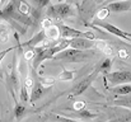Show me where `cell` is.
Returning <instances> with one entry per match:
<instances>
[{"mask_svg": "<svg viewBox=\"0 0 131 122\" xmlns=\"http://www.w3.org/2000/svg\"><path fill=\"white\" fill-rule=\"evenodd\" d=\"M22 0H10L6 5L3 6V9H0V19L9 22V23H22L24 26H32V19L29 15L23 14L19 10V5H20Z\"/></svg>", "mask_w": 131, "mask_h": 122, "instance_id": "obj_1", "label": "cell"}, {"mask_svg": "<svg viewBox=\"0 0 131 122\" xmlns=\"http://www.w3.org/2000/svg\"><path fill=\"white\" fill-rule=\"evenodd\" d=\"M48 18H55V19H65L69 17H73L75 14V9L73 8L71 4L69 3H57L48 5L47 12H46Z\"/></svg>", "mask_w": 131, "mask_h": 122, "instance_id": "obj_2", "label": "cell"}, {"mask_svg": "<svg viewBox=\"0 0 131 122\" xmlns=\"http://www.w3.org/2000/svg\"><path fill=\"white\" fill-rule=\"evenodd\" d=\"M90 56H92V53H87V52H83L80 50L68 47V48L60 51L59 53H56L52 57V60H64L68 62H82V61L89 59Z\"/></svg>", "mask_w": 131, "mask_h": 122, "instance_id": "obj_3", "label": "cell"}, {"mask_svg": "<svg viewBox=\"0 0 131 122\" xmlns=\"http://www.w3.org/2000/svg\"><path fill=\"white\" fill-rule=\"evenodd\" d=\"M89 27H93V28H102V29L107 31L108 33H111V35H113V36H117V37L127 41V42L131 41V35L129 32H125V31L120 29L118 27H116V26H113V24H111V23L103 22V20H101V19L94 20L92 24H89Z\"/></svg>", "mask_w": 131, "mask_h": 122, "instance_id": "obj_4", "label": "cell"}, {"mask_svg": "<svg viewBox=\"0 0 131 122\" xmlns=\"http://www.w3.org/2000/svg\"><path fill=\"white\" fill-rule=\"evenodd\" d=\"M57 28H59V32H60V37L62 38H68V40H71V38H78V37H82V38H88V40H95L94 35L92 32H82V31H77L69 26H65L62 23L57 24Z\"/></svg>", "mask_w": 131, "mask_h": 122, "instance_id": "obj_5", "label": "cell"}, {"mask_svg": "<svg viewBox=\"0 0 131 122\" xmlns=\"http://www.w3.org/2000/svg\"><path fill=\"white\" fill-rule=\"evenodd\" d=\"M98 74H99V73H98V70H95V71H93L90 75H88L87 78H84L83 80H80L79 83H77V85H74V86L71 88V90H70V95H71V97L82 95L88 88L92 85L93 80L98 76Z\"/></svg>", "mask_w": 131, "mask_h": 122, "instance_id": "obj_6", "label": "cell"}, {"mask_svg": "<svg viewBox=\"0 0 131 122\" xmlns=\"http://www.w3.org/2000/svg\"><path fill=\"white\" fill-rule=\"evenodd\" d=\"M104 79L110 81L111 85H121V84H126L131 81V73L129 70L126 71H113V73H108L104 75Z\"/></svg>", "mask_w": 131, "mask_h": 122, "instance_id": "obj_7", "label": "cell"}, {"mask_svg": "<svg viewBox=\"0 0 131 122\" xmlns=\"http://www.w3.org/2000/svg\"><path fill=\"white\" fill-rule=\"evenodd\" d=\"M101 9H106L107 12H112V13H125V12H129L131 9V3L130 0L115 1V3L101 5Z\"/></svg>", "mask_w": 131, "mask_h": 122, "instance_id": "obj_8", "label": "cell"}, {"mask_svg": "<svg viewBox=\"0 0 131 122\" xmlns=\"http://www.w3.org/2000/svg\"><path fill=\"white\" fill-rule=\"evenodd\" d=\"M95 45V41L94 40H88V38H82V37H78V38H71L70 40V48H75V50H89L92 48L93 46Z\"/></svg>", "mask_w": 131, "mask_h": 122, "instance_id": "obj_9", "label": "cell"}, {"mask_svg": "<svg viewBox=\"0 0 131 122\" xmlns=\"http://www.w3.org/2000/svg\"><path fill=\"white\" fill-rule=\"evenodd\" d=\"M46 90H47V88L43 86V85L40 83V80H37L35 83V85L32 86V92L29 93V101H28V102H29L31 104H35L40 98L43 97Z\"/></svg>", "mask_w": 131, "mask_h": 122, "instance_id": "obj_10", "label": "cell"}, {"mask_svg": "<svg viewBox=\"0 0 131 122\" xmlns=\"http://www.w3.org/2000/svg\"><path fill=\"white\" fill-rule=\"evenodd\" d=\"M45 35H46V40L47 41H57L60 37V32L57 28V24H52L48 28L45 29Z\"/></svg>", "mask_w": 131, "mask_h": 122, "instance_id": "obj_11", "label": "cell"}, {"mask_svg": "<svg viewBox=\"0 0 131 122\" xmlns=\"http://www.w3.org/2000/svg\"><path fill=\"white\" fill-rule=\"evenodd\" d=\"M111 92L115 93V94H117V95H126V94H130L131 85H130V83L121 84V85H116L115 88L111 89Z\"/></svg>", "mask_w": 131, "mask_h": 122, "instance_id": "obj_12", "label": "cell"}, {"mask_svg": "<svg viewBox=\"0 0 131 122\" xmlns=\"http://www.w3.org/2000/svg\"><path fill=\"white\" fill-rule=\"evenodd\" d=\"M29 111L27 109V107H26V104H23V103H15V108H14V116H15V118L19 121L22 117H24L27 113H28Z\"/></svg>", "mask_w": 131, "mask_h": 122, "instance_id": "obj_13", "label": "cell"}, {"mask_svg": "<svg viewBox=\"0 0 131 122\" xmlns=\"http://www.w3.org/2000/svg\"><path fill=\"white\" fill-rule=\"evenodd\" d=\"M10 35V26L6 22H0V41L6 42Z\"/></svg>", "mask_w": 131, "mask_h": 122, "instance_id": "obj_14", "label": "cell"}, {"mask_svg": "<svg viewBox=\"0 0 131 122\" xmlns=\"http://www.w3.org/2000/svg\"><path fill=\"white\" fill-rule=\"evenodd\" d=\"M75 116L77 117H80V118H84V120H90V118H94L97 117V113H93L90 111H87V109H79L75 112Z\"/></svg>", "mask_w": 131, "mask_h": 122, "instance_id": "obj_15", "label": "cell"}, {"mask_svg": "<svg viewBox=\"0 0 131 122\" xmlns=\"http://www.w3.org/2000/svg\"><path fill=\"white\" fill-rule=\"evenodd\" d=\"M111 65H112V61H111V59H106V60H104V61L101 64V66H99L97 70H98V73H103V74L106 75V74H108V73H110Z\"/></svg>", "mask_w": 131, "mask_h": 122, "instance_id": "obj_16", "label": "cell"}, {"mask_svg": "<svg viewBox=\"0 0 131 122\" xmlns=\"http://www.w3.org/2000/svg\"><path fill=\"white\" fill-rule=\"evenodd\" d=\"M19 98H20V103H27L28 101H29V93H28V88L24 85V84H22V86H20V93H19Z\"/></svg>", "mask_w": 131, "mask_h": 122, "instance_id": "obj_17", "label": "cell"}, {"mask_svg": "<svg viewBox=\"0 0 131 122\" xmlns=\"http://www.w3.org/2000/svg\"><path fill=\"white\" fill-rule=\"evenodd\" d=\"M73 76H74V74H73V71H69V70H64L60 75H59V80H71L73 79Z\"/></svg>", "mask_w": 131, "mask_h": 122, "instance_id": "obj_18", "label": "cell"}, {"mask_svg": "<svg viewBox=\"0 0 131 122\" xmlns=\"http://www.w3.org/2000/svg\"><path fill=\"white\" fill-rule=\"evenodd\" d=\"M31 1H33V3L36 4L37 9H40V10L46 8V6H48L50 3H51V0H31Z\"/></svg>", "mask_w": 131, "mask_h": 122, "instance_id": "obj_19", "label": "cell"}, {"mask_svg": "<svg viewBox=\"0 0 131 122\" xmlns=\"http://www.w3.org/2000/svg\"><path fill=\"white\" fill-rule=\"evenodd\" d=\"M56 118L60 122H80L77 121V120H73V118H66V117H62V116H56Z\"/></svg>", "mask_w": 131, "mask_h": 122, "instance_id": "obj_20", "label": "cell"}, {"mask_svg": "<svg viewBox=\"0 0 131 122\" xmlns=\"http://www.w3.org/2000/svg\"><path fill=\"white\" fill-rule=\"evenodd\" d=\"M74 108H75V111L83 109V108H84V102H77V103L74 104Z\"/></svg>", "mask_w": 131, "mask_h": 122, "instance_id": "obj_21", "label": "cell"}, {"mask_svg": "<svg viewBox=\"0 0 131 122\" xmlns=\"http://www.w3.org/2000/svg\"><path fill=\"white\" fill-rule=\"evenodd\" d=\"M120 56L121 57H129V52L125 51V50H122V51H120Z\"/></svg>", "mask_w": 131, "mask_h": 122, "instance_id": "obj_22", "label": "cell"}, {"mask_svg": "<svg viewBox=\"0 0 131 122\" xmlns=\"http://www.w3.org/2000/svg\"><path fill=\"white\" fill-rule=\"evenodd\" d=\"M9 1H10V0H0V6H4V5H6Z\"/></svg>", "mask_w": 131, "mask_h": 122, "instance_id": "obj_23", "label": "cell"}, {"mask_svg": "<svg viewBox=\"0 0 131 122\" xmlns=\"http://www.w3.org/2000/svg\"><path fill=\"white\" fill-rule=\"evenodd\" d=\"M115 1H121V0H106L103 4H101V5H104V4H110V3H115Z\"/></svg>", "mask_w": 131, "mask_h": 122, "instance_id": "obj_24", "label": "cell"}, {"mask_svg": "<svg viewBox=\"0 0 131 122\" xmlns=\"http://www.w3.org/2000/svg\"><path fill=\"white\" fill-rule=\"evenodd\" d=\"M104 1H106V0H97V4H99V5H101V4H103Z\"/></svg>", "mask_w": 131, "mask_h": 122, "instance_id": "obj_25", "label": "cell"}]
</instances>
